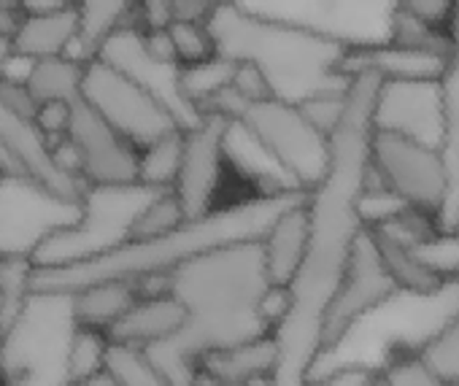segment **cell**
Instances as JSON below:
<instances>
[{
	"label": "cell",
	"mask_w": 459,
	"mask_h": 386,
	"mask_svg": "<svg viewBox=\"0 0 459 386\" xmlns=\"http://www.w3.org/2000/svg\"><path fill=\"white\" fill-rule=\"evenodd\" d=\"M82 100L138 151L157 138L181 130L154 95L98 57L84 63Z\"/></svg>",
	"instance_id": "30bf717a"
},
{
	"label": "cell",
	"mask_w": 459,
	"mask_h": 386,
	"mask_svg": "<svg viewBox=\"0 0 459 386\" xmlns=\"http://www.w3.org/2000/svg\"><path fill=\"white\" fill-rule=\"evenodd\" d=\"M71 295V305H74V322L79 327H95L108 332L111 324H117L130 305L141 297L138 284L133 281H98V284H87Z\"/></svg>",
	"instance_id": "603a6c76"
},
{
	"label": "cell",
	"mask_w": 459,
	"mask_h": 386,
	"mask_svg": "<svg viewBox=\"0 0 459 386\" xmlns=\"http://www.w3.org/2000/svg\"><path fill=\"white\" fill-rule=\"evenodd\" d=\"M79 203L65 201L20 173H0V257H28L63 227L74 225Z\"/></svg>",
	"instance_id": "8fae6325"
},
{
	"label": "cell",
	"mask_w": 459,
	"mask_h": 386,
	"mask_svg": "<svg viewBox=\"0 0 459 386\" xmlns=\"http://www.w3.org/2000/svg\"><path fill=\"white\" fill-rule=\"evenodd\" d=\"M186 222V211L173 189H160L157 195L143 206L141 217L135 219L130 238H154L162 233H170Z\"/></svg>",
	"instance_id": "d6a6232c"
},
{
	"label": "cell",
	"mask_w": 459,
	"mask_h": 386,
	"mask_svg": "<svg viewBox=\"0 0 459 386\" xmlns=\"http://www.w3.org/2000/svg\"><path fill=\"white\" fill-rule=\"evenodd\" d=\"M0 351H4V332H0Z\"/></svg>",
	"instance_id": "b9f144b4"
},
{
	"label": "cell",
	"mask_w": 459,
	"mask_h": 386,
	"mask_svg": "<svg viewBox=\"0 0 459 386\" xmlns=\"http://www.w3.org/2000/svg\"><path fill=\"white\" fill-rule=\"evenodd\" d=\"M276 359H279V351H276L273 335H268V338H257V340L203 356L197 365V373H200L203 386H252L257 381L271 383Z\"/></svg>",
	"instance_id": "d6986e66"
},
{
	"label": "cell",
	"mask_w": 459,
	"mask_h": 386,
	"mask_svg": "<svg viewBox=\"0 0 459 386\" xmlns=\"http://www.w3.org/2000/svg\"><path fill=\"white\" fill-rule=\"evenodd\" d=\"M165 292L184 305L181 330L146 348L168 386H203L197 365L213 351L273 335L260 241L216 246L165 276Z\"/></svg>",
	"instance_id": "7a4b0ae2"
},
{
	"label": "cell",
	"mask_w": 459,
	"mask_h": 386,
	"mask_svg": "<svg viewBox=\"0 0 459 386\" xmlns=\"http://www.w3.org/2000/svg\"><path fill=\"white\" fill-rule=\"evenodd\" d=\"M184 130H173L154 143L143 146L138 154V184L149 189H173L181 167Z\"/></svg>",
	"instance_id": "4316f807"
},
{
	"label": "cell",
	"mask_w": 459,
	"mask_h": 386,
	"mask_svg": "<svg viewBox=\"0 0 459 386\" xmlns=\"http://www.w3.org/2000/svg\"><path fill=\"white\" fill-rule=\"evenodd\" d=\"M63 386H111L106 381V375H98V378H90V381H71V383H63Z\"/></svg>",
	"instance_id": "ab89813d"
},
{
	"label": "cell",
	"mask_w": 459,
	"mask_h": 386,
	"mask_svg": "<svg viewBox=\"0 0 459 386\" xmlns=\"http://www.w3.org/2000/svg\"><path fill=\"white\" fill-rule=\"evenodd\" d=\"M165 36L173 47V57H176L178 68H192V65H200V63L219 57L205 20L178 17L165 28Z\"/></svg>",
	"instance_id": "f1b7e54d"
},
{
	"label": "cell",
	"mask_w": 459,
	"mask_h": 386,
	"mask_svg": "<svg viewBox=\"0 0 459 386\" xmlns=\"http://www.w3.org/2000/svg\"><path fill=\"white\" fill-rule=\"evenodd\" d=\"M205 25L216 55L255 65L279 100L298 106L314 95L346 90L351 81L343 76V57L351 44L322 28L260 14L238 0H221L205 14Z\"/></svg>",
	"instance_id": "277c9868"
},
{
	"label": "cell",
	"mask_w": 459,
	"mask_h": 386,
	"mask_svg": "<svg viewBox=\"0 0 459 386\" xmlns=\"http://www.w3.org/2000/svg\"><path fill=\"white\" fill-rule=\"evenodd\" d=\"M76 20H79V39L82 60H92L103 41L117 30L127 28V17L135 14L127 0H76Z\"/></svg>",
	"instance_id": "d4e9b609"
},
{
	"label": "cell",
	"mask_w": 459,
	"mask_h": 386,
	"mask_svg": "<svg viewBox=\"0 0 459 386\" xmlns=\"http://www.w3.org/2000/svg\"><path fill=\"white\" fill-rule=\"evenodd\" d=\"M68 292H30L17 319L4 330L0 378L6 386H63L68 381V346L74 338Z\"/></svg>",
	"instance_id": "8992f818"
},
{
	"label": "cell",
	"mask_w": 459,
	"mask_h": 386,
	"mask_svg": "<svg viewBox=\"0 0 459 386\" xmlns=\"http://www.w3.org/2000/svg\"><path fill=\"white\" fill-rule=\"evenodd\" d=\"M157 192L143 184L84 186L76 222L55 233L33 254V268H68L119 249L130 241L135 219Z\"/></svg>",
	"instance_id": "52a82bcc"
},
{
	"label": "cell",
	"mask_w": 459,
	"mask_h": 386,
	"mask_svg": "<svg viewBox=\"0 0 459 386\" xmlns=\"http://www.w3.org/2000/svg\"><path fill=\"white\" fill-rule=\"evenodd\" d=\"M103 375L111 386H168L146 348L127 343H108Z\"/></svg>",
	"instance_id": "484cf974"
},
{
	"label": "cell",
	"mask_w": 459,
	"mask_h": 386,
	"mask_svg": "<svg viewBox=\"0 0 459 386\" xmlns=\"http://www.w3.org/2000/svg\"><path fill=\"white\" fill-rule=\"evenodd\" d=\"M230 130L233 122L221 114H203L197 124L184 130L181 167L173 184L186 219H200L216 209H227L230 176Z\"/></svg>",
	"instance_id": "7c38bea8"
},
{
	"label": "cell",
	"mask_w": 459,
	"mask_h": 386,
	"mask_svg": "<svg viewBox=\"0 0 459 386\" xmlns=\"http://www.w3.org/2000/svg\"><path fill=\"white\" fill-rule=\"evenodd\" d=\"M373 375H376V370L357 367V365H341V367L314 373L306 381V386H368L373 381Z\"/></svg>",
	"instance_id": "8d00e7d4"
},
{
	"label": "cell",
	"mask_w": 459,
	"mask_h": 386,
	"mask_svg": "<svg viewBox=\"0 0 459 386\" xmlns=\"http://www.w3.org/2000/svg\"><path fill=\"white\" fill-rule=\"evenodd\" d=\"M95 57L114 65L117 71L130 76L135 84H141L149 95H154L170 111V116L176 119V124L181 130H189L192 124L200 122L203 114L195 111L186 103V98L181 95V87H178V71L181 68L173 63H162V60L152 57L146 44H143V33L138 25H127V28L117 30L114 36H108Z\"/></svg>",
	"instance_id": "e0dca14e"
},
{
	"label": "cell",
	"mask_w": 459,
	"mask_h": 386,
	"mask_svg": "<svg viewBox=\"0 0 459 386\" xmlns=\"http://www.w3.org/2000/svg\"><path fill=\"white\" fill-rule=\"evenodd\" d=\"M0 170L28 176L74 203H79L84 195V184L57 162L52 143L30 119L20 116L4 100V95H0Z\"/></svg>",
	"instance_id": "2e32d148"
},
{
	"label": "cell",
	"mask_w": 459,
	"mask_h": 386,
	"mask_svg": "<svg viewBox=\"0 0 459 386\" xmlns=\"http://www.w3.org/2000/svg\"><path fill=\"white\" fill-rule=\"evenodd\" d=\"M20 4H22V0H0V6H9L14 12H20Z\"/></svg>",
	"instance_id": "60d3db41"
},
{
	"label": "cell",
	"mask_w": 459,
	"mask_h": 386,
	"mask_svg": "<svg viewBox=\"0 0 459 386\" xmlns=\"http://www.w3.org/2000/svg\"><path fill=\"white\" fill-rule=\"evenodd\" d=\"M79 39L76 9L49 12V14H20V22L12 33V47L20 60L39 63L52 57H71V47Z\"/></svg>",
	"instance_id": "7402d4cb"
},
{
	"label": "cell",
	"mask_w": 459,
	"mask_h": 386,
	"mask_svg": "<svg viewBox=\"0 0 459 386\" xmlns=\"http://www.w3.org/2000/svg\"><path fill=\"white\" fill-rule=\"evenodd\" d=\"M456 313H459V281H446L432 292L397 289L392 297H386L381 305L365 313L341 338V343L362 338L365 343H357L362 354L351 365L381 373L397 359L421 356L443 335V330L454 322Z\"/></svg>",
	"instance_id": "5b68a950"
},
{
	"label": "cell",
	"mask_w": 459,
	"mask_h": 386,
	"mask_svg": "<svg viewBox=\"0 0 459 386\" xmlns=\"http://www.w3.org/2000/svg\"><path fill=\"white\" fill-rule=\"evenodd\" d=\"M82 76L84 63L79 57H52L28 65L22 81L30 95L41 103H76L82 98Z\"/></svg>",
	"instance_id": "cb8c5ba5"
},
{
	"label": "cell",
	"mask_w": 459,
	"mask_h": 386,
	"mask_svg": "<svg viewBox=\"0 0 459 386\" xmlns=\"http://www.w3.org/2000/svg\"><path fill=\"white\" fill-rule=\"evenodd\" d=\"M386 386H454L446 378H440L421 356L397 359L389 367L381 370Z\"/></svg>",
	"instance_id": "d590c367"
},
{
	"label": "cell",
	"mask_w": 459,
	"mask_h": 386,
	"mask_svg": "<svg viewBox=\"0 0 459 386\" xmlns=\"http://www.w3.org/2000/svg\"><path fill=\"white\" fill-rule=\"evenodd\" d=\"M308 244V214L306 201L284 211L260 238L263 265L268 284L273 289H287L300 270L303 254Z\"/></svg>",
	"instance_id": "44dd1931"
},
{
	"label": "cell",
	"mask_w": 459,
	"mask_h": 386,
	"mask_svg": "<svg viewBox=\"0 0 459 386\" xmlns=\"http://www.w3.org/2000/svg\"><path fill=\"white\" fill-rule=\"evenodd\" d=\"M233 124L260 149L295 189L311 192L330 167V138L311 124L300 106L265 98L241 103Z\"/></svg>",
	"instance_id": "ba28073f"
},
{
	"label": "cell",
	"mask_w": 459,
	"mask_h": 386,
	"mask_svg": "<svg viewBox=\"0 0 459 386\" xmlns=\"http://www.w3.org/2000/svg\"><path fill=\"white\" fill-rule=\"evenodd\" d=\"M368 162L381 184L392 189L408 209L421 211L440 225L451 189L443 151L403 135L370 130Z\"/></svg>",
	"instance_id": "9c48e42d"
},
{
	"label": "cell",
	"mask_w": 459,
	"mask_h": 386,
	"mask_svg": "<svg viewBox=\"0 0 459 386\" xmlns=\"http://www.w3.org/2000/svg\"><path fill=\"white\" fill-rule=\"evenodd\" d=\"M63 146L71 154V170L84 186L138 184V149L106 124L82 98L71 106Z\"/></svg>",
	"instance_id": "9a60e30c"
},
{
	"label": "cell",
	"mask_w": 459,
	"mask_h": 386,
	"mask_svg": "<svg viewBox=\"0 0 459 386\" xmlns=\"http://www.w3.org/2000/svg\"><path fill=\"white\" fill-rule=\"evenodd\" d=\"M108 343L111 340L103 330L76 324L68 346V381H90L103 375Z\"/></svg>",
	"instance_id": "1f68e13d"
},
{
	"label": "cell",
	"mask_w": 459,
	"mask_h": 386,
	"mask_svg": "<svg viewBox=\"0 0 459 386\" xmlns=\"http://www.w3.org/2000/svg\"><path fill=\"white\" fill-rule=\"evenodd\" d=\"M370 130L403 135L443 151L448 138L443 79H378Z\"/></svg>",
	"instance_id": "4fadbf2b"
},
{
	"label": "cell",
	"mask_w": 459,
	"mask_h": 386,
	"mask_svg": "<svg viewBox=\"0 0 459 386\" xmlns=\"http://www.w3.org/2000/svg\"><path fill=\"white\" fill-rule=\"evenodd\" d=\"M394 6L408 17L419 20L421 25L446 33V28L456 25L459 0H397Z\"/></svg>",
	"instance_id": "e575fe53"
},
{
	"label": "cell",
	"mask_w": 459,
	"mask_h": 386,
	"mask_svg": "<svg viewBox=\"0 0 459 386\" xmlns=\"http://www.w3.org/2000/svg\"><path fill=\"white\" fill-rule=\"evenodd\" d=\"M419 265L435 276L437 281H459V233L456 230H435L416 246H411Z\"/></svg>",
	"instance_id": "4dcf8cb0"
},
{
	"label": "cell",
	"mask_w": 459,
	"mask_h": 386,
	"mask_svg": "<svg viewBox=\"0 0 459 386\" xmlns=\"http://www.w3.org/2000/svg\"><path fill=\"white\" fill-rule=\"evenodd\" d=\"M421 359L448 383L459 386V313L443 330V335L421 354Z\"/></svg>",
	"instance_id": "836d02e7"
},
{
	"label": "cell",
	"mask_w": 459,
	"mask_h": 386,
	"mask_svg": "<svg viewBox=\"0 0 459 386\" xmlns=\"http://www.w3.org/2000/svg\"><path fill=\"white\" fill-rule=\"evenodd\" d=\"M368 233L373 236L376 249L381 254V262H384V268L392 276L397 289H403V292H432L443 284L419 265V260L413 257V252L408 246H403V244H397L381 233H373V230H368Z\"/></svg>",
	"instance_id": "83f0119b"
},
{
	"label": "cell",
	"mask_w": 459,
	"mask_h": 386,
	"mask_svg": "<svg viewBox=\"0 0 459 386\" xmlns=\"http://www.w3.org/2000/svg\"><path fill=\"white\" fill-rule=\"evenodd\" d=\"M221 0H173L176 6V20L178 17H189V20H205V14L219 6Z\"/></svg>",
	"instance_id": "74e56055"
},
{
	"label": "cell",
	"mask_w": 459,
	"mask_h": 386,
	"mask_svg": "<svg viewBox=\"0 0 459 386\" xmlns=\"http://www.w3.org/2000/svg\"><path fill=\"white\" fill-rule=\"evenodd\" d=\"M184 324V305L168 295H141L130 311L108 327V340L111 343H127L138 348H154L165 340H170Z\"/></svg>",
	"instance_id": "ffe728a7"
},
{
	"label": "cell",
	"mask_w": 459,
	"mask_h": 386,
	"mask_svg": "<svg viewBox=\"0 0 459 386\" xmlns=\"http://www.w3.org/2000/svg\"><path fill=\"white\" fill-rule=\"evenodd\" d=\"M306 195L308 192L303 189L268 192V195H257L236 206L216 209L200 219H186L170 233L154 238H130L119 249L87 262L68 268H33V292H76L87 284L114 279L141 287L154 279H165L173 268L216 246L260 241L265 230L284 211L300 206Z\"/></svg>",
	"instance_id": "3957f363"
},
{
	"label": "cell",
	"mask_w": 459,
	"mask_h": 386,
	"mask_svg": "<svg viewBox=\"0 0 459 386\" xmlns=\"http://www.w3.org/2000/svg\"><path fill=\"white\" fill-rule=\"evenodd\" d=\"M451 68L448 57H440L435 52L400 47L392 41H376V44H357L349 47L343 57V76L354 73H373L381 81L384 79H446Z\"/></svg>",
	"instance_id": "ac0fdd59"
},
{
	"label": "cell",
	"mask_w": 459,
	"mask_h": 386,
	"mask_svg": "<svg viewBox=\"0 0 459 386\" xmlns=\"http://www.w3.org/2000/svg\"><path fill=\"white\" fill-rule=\"evenodd\" d=\"M378 76L354 73L346 92V111L330 133V167L306 195L308 244L298 276L284 289L287 308L273 327L279 351L271 386H306L319 354L322 313L343 276L357 236L365 230L357 217V195L365 184L370 106Z\"/></svg>",
	"instance_id": "6da1fadb"
},
{
	"label": "cell",
	"mask_w": 459,
	"mask_h": 386,
	"mask_svg": "<svg viewBox=\"0 0 459 386\" xmlns=\"http://www.w3.org/2000/svg\"><path fill=\"white\" fill-rule=\"evenodd\" d=\"M14 60H20V57L14 55L12 36H0V79H6V76H9V68H12Z\"/></svg>",
	"instance_id": "f35d334b"
},
{
	"label": "cell",
	"mask_w": 459,
	"mask_h": 386,
	"mask_svg": "<svg viewBox=\"0 0 459 386\" xmlns=\"http://www.w3.org/2000/svg\"><path fill=\"white\" fill-rule=\"evenodd\" d=\"M33 292V260L0 257V332H4Z\"/></svg>",
	"instance_id": "f546056e"
},
{
	"label": "cell",
	"mask_w": 459,
	"mask_h": 386,
	"mask_svg": "<svg viewBox=\"0 0 459 386\" xmlns=\"http://www.w3.org/2000/svg\"><path fill=\"white\" fill-rule=\"evenodd\" d=\"M394 292H397V287L381 262L373 236L368 230H362L354 241V249L349 254L343 276L322 313L316 362L322 356H327L365 313H370L376 305H381Z\"/></svg>",
	"instance_id": "5bb4252c"
}]
</instances>
